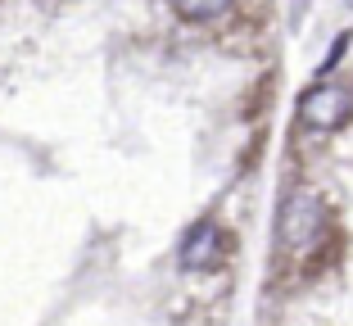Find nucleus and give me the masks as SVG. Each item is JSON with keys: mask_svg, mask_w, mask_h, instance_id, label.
Here are the masks:
<instances>
[{"mask_svg": "<svg viewBox=\"0 0 353 326\" xmlns=\"http://www.w3.org/2000/svg\"><path fill=\"white\" fill-rule=\"evenodd\" d=\"M326 227V209L312 190H290V200L281 204V241L290 249H308Z\"/></svg>", "mask_w": 353, "mask_h": 326, "instance_id": "obj_1", "label": "nucleus"}, {"mask_svg": "<svg viewBox=\"0 0 353 326\" xmlns=\"http://www.w3.org/2000/svg\"><path fill=\"white\" fill-rule=\"evenodd\" d=\"M349 114H353V91L335 82H317L299 100V123L312 127V132H335V127L349 123Z\"/></svg>", "mask_w": 353, "mask_h": 326, "instance_id": "obj_2", "label": "nucleus"}, {"mask_svg": "<svg viewBox=\"0 0 353 326\" xmlns=\"http://www.w3.org/2000/svg\"><path fill=\"white\" fill-rule=\"evenodd\" d=\"M218 254H222V227L218 222H195L181 241V267L204 272V267L218 263Z\"/></svg>", "mask_w": 353, "mask_h": 326, "instance_id": "obj_3", "label": "nucleus"}, {"mask_svg": "<svg viewBox=\"0 0 353 326\" xmlns=\"http://www.w3.org/2000/svg\"><path fill=\"white\" fill-rule=\"evenodd\" d=\"M172 5H176V14H186V19H195V23L218 19V14L231 10V0H172Z\"/></svg>", "mask_w": 353, "mask_h": 326, "instance_id": "obj_4", "label": "nucleus"}, {"mask_svg": "<svg viewBox=\"0 0 353 326\" xmlns=\"http://www.w3.org/2000/svg\"><path fill=\"white\" fill-rule=\"evenodd\" d=\"M344 50H349V32H340V37H335V41H331V54H326V63H322V73H331L335 63L344 59ZM322 73H317V77H322Z\"/></svg>", "mask_w": 353, "mask_h": 326, "instance_id": "obj_5", "label": "nucleus"}, {"mask_svg": "<svg viewBox=\"0 0 353 326\" xmlns=\"http://www.w3.org/2000/svg\"><path fill=\"white\" fill-rule=\"evenodd\" d=\"M349 5H353V0H349Z\"/></svg>", "mask_w": 353, "mask_h": 326, "instance_id": "obj_6", "label": "nucleus"}]
</instances>
